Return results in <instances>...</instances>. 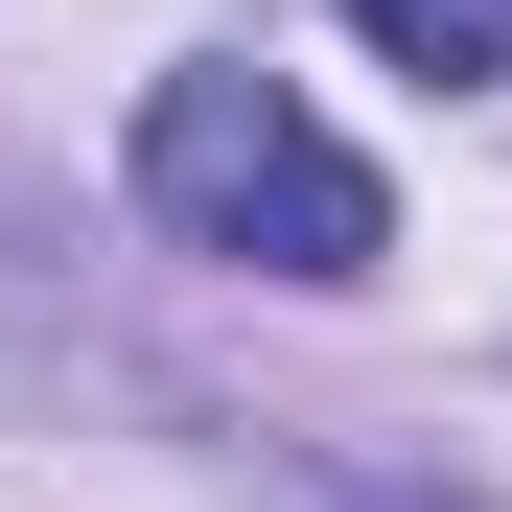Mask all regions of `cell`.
Masks as SVG:
<instances>
[{
    "instance_id": "6da1fadb",
    "label": "cell",
    "mask_w": 512,
    "mask_h": 512,
    "mask_svg": "<svg viewBox=\"0 0 512 512\" xmlns=\"http://www.w3.org/2000/svg\"><path fill=\"white\" fill-rule=\"evenodd\" d=\"M140 210L187 256H256V280H373L396 256V187L280 94V70H163L140 94Z\"/></svg>"
},
{
    "instance_id": "7a4b0ae2",
    "label": "cell",
    "mask_w": 512,
    "mask_h": 512,
    "mask_svg": "<svg viewBox=\"0 0 512 512\" xmlns=\"http://www.w3.org/2000/svg\"><path fill=\"white\" fill-rule=\"evenodd\" d=\"M350 24H373L396 70H443V94H489V70H512V0H350Z\"/></svg>"
}]
</instances>
